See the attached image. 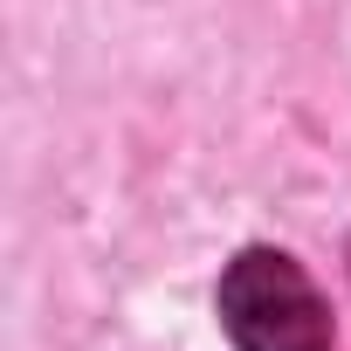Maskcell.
Instances as JSON below:
<instances>
[{"label":"cell","instance_id":"obj_1","mask_svg":"<svg viewBox=\"0 0 351 351\" xmlns=\"http://www.w3.org/2000/svg\"><path fill=\"white\" fill-rule=\"evenodd\" d=\"M234 351H330V303L282 248H241L214 289Z\"/></svg>","mask_w":351,"mask_h":351}]
</instances>
